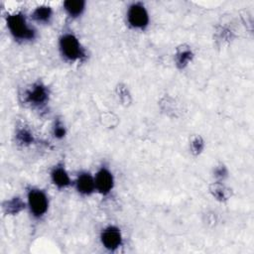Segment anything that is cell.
Instances as JSON below:
<instances>
[{"label": "cell", "instance_id": "obj_1", "mask_svg": "<svg viewBox=\"0 0 254 254\" xmlns=\"http://www.w3.org/2000/svg\"><path fill=\"white\" fill-rule=\"evenodd\" d=\"M6 23L11 35L16 40L29 41L34 39L35 30L29 26L22 13L16 12L9 14L6 18Z\"/></svg>", "mask_w": 254, "mask_h": 254}, {"label": "cell", "instance_id": "obj_2", "mask_svg": "<svg viewBox=\"0 0 254 254\" xmlns=\"http://www.w3.org/2000/svg\"><path fill=\"white\" fill-rule=\"evenodd\" d=\"M59 46L62 55L68 61H77L84 57V50L78 39L70 33H65L60 38Z\"/></svg>", "mask_w": 254, "mask_h": 254}, {"label": "cell", "instance_id": "obj_3", "mask_svg": "<svg viewBox=\"0 0 254 254\" xmlns=\"http://www.w3.org/2000/svg\"><path fill=\"white\" fill-rule=\"evenodd\" d=\"M28 206L35 217H42L48 210L49 199L47 194L39 189H31L27 194Z\"/></svg>", "mask_w": 254, "mask_h": 254}, {"label": "cell", "instance_id": "obj_4", "mask_svg": "<svg viewBox=\"0 0 254 254\" xmlns=\"http://www.w3.org/2000/svg\"><path fill=\"white\" fill-rule=\"evenodd\" d=\"M127 21L135 29H144L149 24V14L140 3H133L127 11Z\"/></svg>", "mask_w": 254, "mask_h": 254}, {"label": "cell", "instance_id": "obj_5", "mask_svg": "<svg viewBox=\"0 0 254 254\" xmlns=\"http://www.w3.org/2000/svg\"><path fill=\"white\" fill-rule=\"evenodd\" d=\"M95 182V190H97L101 194H108L114 186V179L112 173L102 167L94 176Z\"/></svg>", "mask_w": 254, "mask_h": 254}, {"label": "cell", "instance_id": "obj_6", "mask_svg": "<svg viewBox=\"0 0 254 254\" xmlns=\"http://www.w3.org/2000/svg\"><path fill=\"white\" fill-rule=\"evenodd\" d=\"M100 240L106 249L115 250L122 244V235L117 227L108 226L101 232Z\"/></svg>", "mask_w": 254, "mask_h": 254}, {"label": "cell", "instance_id": "obj_7", "mask_svg": "<svg viewBox=\"0 0 254 254\" xmlns=\"http://www.w3.org/2000/svg\"><path fill=\"white\" fill-rule=\"evenodd\" d=\"M76 190L84 195L91 194L95 190V182L94 177H92L89 173H80L77 176L75 181Z\"/></svg>", "mask_w": 254, "mask_h": 254}, {"label": "cell", "instance_id": "obj_8", "mask_svg": "<svg viewBox=\"0 0 254 254\" xmlns=\"http://www.w3.org/2000/svg\"><path fill=\"white\" fill-rule=\"evenodd\" d=\"M48 90L45 85L38 82L35 83L32 88L27 92V99L29 102L35 105L43 104L48 99Z\"/></svg>", "mask_w": 254, "mask_h": 254}, {"label": "cell", "instance_id": "obj_9", "mask_svg": "<svg viewBox=\"0 0 254 254\" xmlns=\"http://www.w3.org/2000/svg\"><path fill=\"white\" fill-rule=\"evenodd\" d=\"M51 180L59 189H64L70 185V178L63 166H56L52 170Z\"/></svg>", "mask_w": 254, "mask_h": 254}, {"label": "cell", "instance_id": "obj_10", "mask_svg": "<svg viewBox=\"0 0 254 254\" xmlns=\"http://www.w3.org/2000/svg\"><path fill=\"white\" fill-rule=\"evenodd\" d=\"M209 191L212 196L218 201H225L231 196V190L219 181L212 183L209 186Z\"/></svg>", "mask_w": 254, "mask_h": 254}, {"label": "cell", "instance_id": "obj_11", "mask_svg": "<svg viewBox=\"0 0 254 254\" xmlns=\"http://www.w3.org/2000/svg\"><path fill=\"white\" fill-rule=\"evenodd\" d=\"M192 57H193V54H192L190 48L187 47V46H182L177 49V52L175 55L176 64L178 65V67L184 68L192 60Z\"/></svg>", "mask_w": 254, "mask_h": 254}, {"label": "cell", "instance_id": "obj_12", "mask_svg": "<svg viewBox=\"0 0 254 254\" xmlns=\"http://www.w3.org/2000/svg\"><path fill=\"white\" fill-rule=\"evenodd\" d=\"M64 9L70 17H78L85 9V2L82 0H67L64 2Z\"/></svg>", "mask_w": 254, "mask_h": 254}, {"label": "cell", "instance_id": "obj_13", "mask_svg": "<svg viewBox=\"0 0 254 254\" xmlns=\"http://www.w3.org/2000/svg\"><path fill=\"white\" fill-rule=\"evenodd\" d=\"M33 19L38 23H49L53 17V10L50 6L41 5L38 6L32 13Z\"/></svg>", "mask_w": 254, "mask_h": 254}, {"label": "cell", "instance_id": "obj_14", "mask_svg": "<svg viewBox=\"0 0 254 254\" xmlns=\"http://www.w3.org/2000/svg\"><path fill=\"white\" fill-rule=\"evenodd\" d=\"M25 208V202L18 196L8 199L3 204V209L7 214H17Z\"/></svg>", "mask_w": 254, "mask_h": 254}, {"label": "cell", "instance_id": "obj_15", "mask_svg": "<svg viewBox=\"0 0 254 254\" xmlns=\"http://www.w3.org/2000/svg\"><path fill=\"white\" fill-rule=\"evenodd\" d=\"M99 121H100L102 126L106 127L108 129H113V128L118 126V124H119V117L115 113H113V112L105 111V112H102L100 114Z\"/></svg>", "mask_w": 254, "mask_h": 254}, {"label": "cell", "instance_id": "obj_16", "mask_svg": "<svg viewBox=\"0 0 254 254\" xmlns=\"http://www.w3.org/2000/svg\"><path fill=\"white\" fill-rule=\"evenodd\" d=\"M115 93H116V96L118 97V100L121 102L122 105L128 106L131 104L132 97H131L129 89L127 88V86L125 84L119 83L115 89Z\"/></svg>", "mask_w": 254, "mask_h": 254}, {"label": "cell", "instance_id": "obj_17", "mask_svg": "<svg viewBox=\"0 0 254 254\" xmlns=\"http://www.w3.org/2000/svg\"><path fill=\"white\" fill-rule=\"evenodd\" d=\"M190 152L197 156L199 155L203 148H204V141L202 139V137L198 136V135H195L193 136L191 139H190Z\"/></svg>", "mask_w": 254, "mask_h": 254}, {"label": "cell", "instance_id": "obj_18", "mask_svg": "<svg viewBox=\"0 0 254 254\" xmlns=\"http://www.w3.org/2000/svg\"><path fill=\"white\" fill-rule=\"evenodd\" d=\"M16 139H17V141L20 144H23V145L31 144L33 142V140H34L32 133L28 129H26V128H21V129H19L17 131Z\"/></svg>", "mask_w": 254, "mask_h": 254}, {"label": "cell", "instance_id": "obj_19", "mask_svg": "<svg viewBox=\"0 0 254 254\" xmlns=\"http://www.w3.org/2000/svg\"><path fill=\"white\" fill-rule=\"evenodd\" d=\"M65 135V128L64 126V124L58 120L56 123H55V126H54V136L56 138H63L64 136Z\"/></svg>", "mask_w": 254, "mask_h": 254}, {"label": "cell", "instance_id": "obj_20", "mask_svg": "<svg viewBox=\"0 0 254 254\" xmlns=\"http://www.w3.org/2000/svg\"><path fill=\"white\" fill-rule=\"evenodd\" d=\"M214 177L217 179V180H224L226 177H227V169L226 167H224L223 165H219L217 166L215 169H214Z\"/></svg>", "mask_w": 254, "mask_h": 254}]
</instances>
